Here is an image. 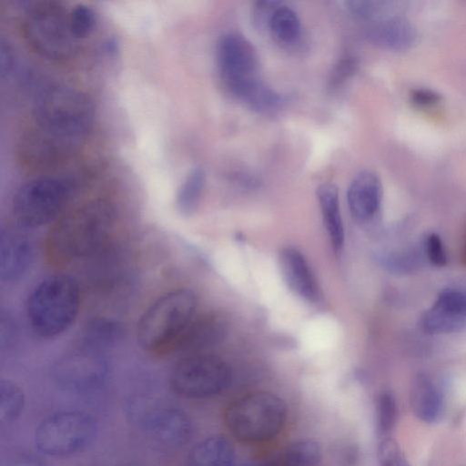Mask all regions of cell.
I'll return each mask as SVG.
<instances>
[{
	"instance_id": "1",
	"label": "cell",
	"mask_w": 466,
	"mask_h": 466,
	"mask_svg": "<svg viewBox=\"0 0 466 466\" xmlns=\"http://www.w3.org/2000/svg\"><path fill=\"white\" fill-rule=\"evenodd\" d=\"M33 123L19 144L21 159L45 167L66 159L83 144L94 123V106L81 91L48 84L35 95Z\"/></svg>"
},
{
	"instance_id": "2",
	"label": "cell",
	"mask_w": 466,
	"mask_h": 466,
	"mask_svg": "<svg viewBox=\"0 0 466 466\" xmlns=\"http://www.w3.org/2000/svg\"><path fill=\"white\" fill-rule=\"evenodd\" d=\"M115 210L106 200L88 201L62 217L46 239V255L55 266H65L96 251L113 228Z\"/></svg>"
},
{
	"instance_id": "3",
	"label": "cell",
	"mask_w": 466,
	"mask_h": 466,
	"mask_svg": "<svg viewBox=\"0 0 466 466\" xmlns=\"http://www.w3.org/2000/svg\"><path fill=\"white\" fill-rule=\"evenodd\" d=\"M196 294L177 289L159 297L141 317L137 327L140 347L152 354H168L195 317Z\"/></svg>"
},
{
	"instance_id": "4",
	"label": "cell",
	"mask_w": 466,
	"mask_h": 466,
	"mask_svg": "<svg viewBox=\"0 0 466 466\" xmlns=\"http://www.w3.org/2000/svg\"><path fill=\"white\" fill-rule=\"evenodd\" d=\"M80 292L70 276L57 274L43 279L31 292L26 305L29 324L42 338L56 337L75 322Z\"/></svg>"
},
{
	"instance_id": "5",
	"label": "cell",
	"mask_w": 466,
	"mask_h": 466,
	"mask_svg": "<svg viewBox=\"0 0 466 466\" xmlns=\"http://www.w3.org/2000/svg\"><path fill=\"white\" fill-rule=\"evenodd\" d=\"M288 417L285 401L278 395L258 391L237 399L228 407L225 422L238 441L258 443L272 440L283 430Z\"/></svg>"
},
{
	"instance_id": "6",
	"label": "cell",
	"mask_w": 466,
	"mask_h": 466,
	"mask_svg": "<svg viewBox=\"0 0 466 466\" xmlns=\"http://www.w3.org/2000/svg\"><path fill=\"white\" fill-rule=\"evenodd\" d=\"M22 27L31 48L46 59L66 60L77 50L79 41L70 27L69 10L58 2L33 3L25 12Z\"/></svg>"
},
{
	"instance_id": "7",
	"label": "cell",
	"mask_w": 466,
	"mask_h": 466,
	"mask_svg": "<svg viewBox=\"0 0 466 466\" xmlns=\"http://www.w3.org/2000/svg\"><path fill=\"white\" fill-rule=\"evenodd\" d=\"M74 191L75 184L67 177H44L25 183L13 199L17 225L32 228L49 223L62 212Z\"/></svg>"
},
{
	"instance_id": "8",
	"label": "cell",
	"mask_w": 466,
	"mask_h": 466,
	"mask_svg": "<svg viewBox=\"0 0 466 466\" xmlns=\"http://www.w3.org/2000/svg\"><path fill=\"white\" fill-rule=\"evenodd\" d=\"M231 370L219 357L198 353L184 356L173 368L169 382L178 395L207 399L223 392L230 384Z\"/></svg>"
},
{
	"instance_id": "9",
	"label": "cell",
	"mask_w": 466,
	"mask_h": 466,
	"mask_svg": "<svg viewBox=\"0 0 466 466\" xmlns=\"http://www.w3.org/2000/svg\"><path fill=\"white\" fill-rule=\"evenodd\" d=\"M96 431L95 419L83 411L64 410L44 419L35 432L36 448L49 456H67L85 449Z\"/></svg>"
},
{
	"instance_id": "10",
	"label": "cell",
	"mask_w": 466,
	"mask_h": 466,
	"mask_svg": "<svg viewBox=\"0 0 466 466\" xmlns=\"http://www.w3.org/2000/svg\"><path fill=\"white\" fill-rule=\"evenodd\" d=\"M129 416L155 442L170 449L184 446L190 439L188 416L170 404H131Z\"/></svg>"
},
{
	"instance_id": "11",
	"label": "cell",
	"mask_w": 466,
	"mask_h": 466,
	"mask_svg": "<svg viewBox=\"0 0 466 466\" xmlns=\"http://www.w3.org/2000/svg\"><path fill=\"white\" fill-rule=\"evenodd\" d=\"M218 73L227 88L238 82L258 76V56L253 45L241 34L223 35L217 45Z\"/></svg>"
},
{
	"instance_id": "12",
	"label": "cell",
	"mask_w": 466,
	"mask_h": 466,
	"mask_svg": "<svg viewBox=\"0 0 466 466\" xmlns=\"http://www.w3.org/2000/svg\"><path fill=\"white\" fill-rule=\"evenodd\" d=\"M421 329L431 335L450 334L466 327V290L446 289L422 314Z\"/></svg>"
},
{
	"instance_id": "13",
	"label": "cell",
	"mask_w": 466,
	"mask_h": 466,
	"mask_svg": "<svg viewBox=\"0 0 466 466\" xmlns=\"http://www.w3.org/2000/svg\"><path fill=\"white\" fill-rule=\"evenodd\" d=\"M106 373L105 362L90 350L67 356L55 370L58 383L75 391H87L97 388L103 382Z\"/></svg>"
},
{
	"instance_id": "14",
	"label": "cell",
	"mask_w": 466,
	"mask_h": 466,
	"mask_svg": "<svg viewBox=\"0 0 466 466\" xmlns=\"http://www.w3.org/2000/svg\"><path fill=\"white\" fill-rule=\"evenodd\" d=\"M382 199L380 177L372 171L360 172L347 190L348 207L352 218L360 223H369L378 215Z\"/></svg>"
},
{
	"instance_id": "15",
	"label": "cell",
	"mask_w": 466,
	"mask_h": 466,
	"mask_svg": "<svg viewBox=\"0 0 466 466\" xmlns=\"http://www.w3.org/2000/svg\"><path fill=\"white\" fill-rule=\"evenodd\" d=\"M227 322L218 315H205L193 319L176 341L171 352L185 356L202 351L218 344L226 336Z\"/></svg>"
},
{
	"instance_id": "16",
	"label": "cell",
	"mask_w": 466,
	"mask_h": 466,
	"mask_svg": "<svg viewBox=\"0 0 466 466\" xmlns=\"http://www.w3.org/2000/svg\"><path fill=\"white\" fill-rule=\"evenodd\" d=\"M280 272L289 289L306 301L319 299V288L304 255L294 247L283 248L279 255Z\"/></svg>"
},
{
	"instance_id": "17",
	"label": "cell",
	"mask_w": 466,
	"mask_h": 466,
	"mask_svg": "<svg viewBox=\"0 0 466 466\" xmlns=\"http://www.w3.org/2000/svg\"><path fill=\"white\" fill-rule=\"evenodd\" d=\"M33 258V243L19 229H2L0 236V278L13 281L27 269Z\"/></svg>"
},
{
	"instance_id": "18",
	"label": "cell",
	"mask_w": 466,
	"mask_h": 466,
	"mask_svg": "<svg viewBox=\"0 0 466 466\" xmlns=\"http://www.w3.org/2000/svg\"><path fill=\"white\" fill-rule=\"evenodd\" d=\"M366 35L372 44L392 51L410 49L417 37L413 25L401 16H389L372 22Z\"/></svg>"
},
{
	"instance_id": "19",
	"label": "cell",
	"mask_w": 466,
	"mask_h": 466,
	"mask_svg": "<svg viewBox=\"0 0 466 466\" xmlns=\"http://www.w3.org/2000/svg\"><path fill=\"white\" fill-rule=\"evenodd\" d=\"M249 109L262 115H272L283 108L286 98L259 76L238 82L227 88Z\"/></svg>"
},
{
	"instance_id": "20",
	"label": "cell",
	"mask_w": 466,
	"mask_h": 466,
	"mask_svg": "<svg viewBox=\"0 0 466 466\" xmlns=\"http://www.w3.org/2000/svg\"><path fill=\"white\" fill-rule=\"evenodd\" d=\"M410 402L414 416L424 423H436L443 417L445 404L442 392L424 373L417 374L412 380Z\"/></svg>"
},
{
	"instance_id": "21",
	"label": "cell",
	"mask_w": 466,
	"mask_h": 466,
	"mask_svg": "<svg viewBox=\"0 0 466 466\" xmlns=\"http://www.w3.org/2000/svg\"><path fill=\"white\" fill-rule=\"evenodd\" d=\"M317 198L334 252L339 253L344 245V227L339 208V191L331 183L321 184L317 189Z\"/></svg>"
},
{
	"instance_id": "22",
	"label": "cell",
	"mask_w": 466,
	"mask_h": 466,
	"mask_svg": "<svg viewBox=\"0 0 466 466\" xmlns=\"http://www.w3.org/2000/svg\"><path fill=\"white\" fill-rule=\"evenodd\" d=\"M235 451L231 442L222 435L207 437L190 451L187 466H232Z\"/></svg>"
},
{
	"instance_id": "23",
	"label": "cell",
	"mask_w": 466,
	"mask_h": 466,
	"mask_svg": "<svg viewBox=\"0 0 466 466\" xmlns=\"http://www.w3.org/2000/svg\"><path fill=\"white\" fill-rule=\"evenodd\" d=\"M267 27L275 40L287 46L296 45L302 34L299 15L293 9L283 4L275 9Z\"/></svg>"
},
{
	"instance_id": "24",
	"label": "cell",
	"mask_w": 466,
	"mask_h": 466,
	"mask_svg": "<svg viewBox=\"0 0 466 466\" xmlns=\"http://www.w3.org/2000/svg\"><path fill=\"white\" fill-rule=\"evenodd\" d=\"M206 181L205 171L200 167L192 169L185 177L177 195V208L183 215H191L197 209Z\"/></svg>"
},
{
	"instance_id": "25",
	"label": "cell",
	"mask_w": 466,
	"mask_h": 466,
	"mask_svg": "<svg viewBox=\"0 0 466 466\" xmlns=\"http://www.w3.org/2000/svg\"><path fill=\"white\" fill-rule=\"evenodd\" d=\"M320 462L319 443L311 439H301L287 448L279 466H319Z\"/></svg>"
},
{
	"instance_id": "26",
	"label": "cell",
	"mask_w": 466,
	"mask_h": 466,
	"mask_svg": "<svg viewBox=\"0 0 466 466\" xmlns=\"http://www.w3.org/2000/svg\"><path fill=\"white\" fill-rule=\"evenodd\" d=\"M398 416L394 395L389 390L381 391L375 404V430L378 440L392 436Z\"/></svg>"
},
{
	"instance_id": "27",
	"label": "cell",
	"mask_w": 466,
	"mask_h": 466,
	"mask_svg": "<svg viewBox=\"0 0 466 466\" xmlns=\"http://www.w3.org/2000/svg\"><path fill=\"white\" fill-rule=\"evenodd\" d=\"M418 248H405L383 252L377 256L380 265L386 270L395 274H407L416 270L421 260V254Z\"/></svg>"
},
{
	"instance_id": "28",
	"label": "cell",
	"mask_w": 466,
	"mask_h": 466,
	"mask_svg": "<svg viewBox=\"0 0 466 466\" xmlns=\"http://www.w3.org/2000/svg\"><path fill=\"white\" fill-rule=\"evenodd\" d=\"M25 406L23 390L8 380L0 381V420L12 422L22 413Z\"/></svg>"
},
{
	"instance_id": "29",
	"label": "cell",
	"mask_w": 466,
	"mask_h": 466,
	"mask_svg": "<svg viewBox=\"0 0 466 466\" xmlns=\"http://www.w3.org/2000/svg\"><path fill=\"white\" fill-rule=\"evenodd\" d=\"M96 21L95 12L87 5H77L69 10L70 27L78 41L92 33Z\"/></svg>"
},
{
	"instance_id": "30",
	"label": "cell",
	"mask_w": 466,
	"mask_h": 466,
	"mask_svg": "<svg viewBox=\"0 0 466 466\" xmlns=\"http://www.w3.org/2000/svg\"><path fill=\"white\" fill-rule=\"evenodd\" d=\"M377 458L379 466H411L392 436L378 440Z\"/></svg>"
},
{
	"instance_id": "31",
	"label": "cell",
	"mask_w": 466,
	"mask_h": 466,
	"mask_svg": "<svg viewBox=\"0 0 466 466\" xmlns=\"http://www.w3.org/2000/svg\"><path fill=\"white\" fill-rule=\"evenodd\" d=\"M119 329L114 322L99 319L91 323L86 330L85 340L89 346H98L114 339Z\"/></svg>"
},
{
	"instance_id": "32",
	"label": "cell",
	"mask_w": 466,
	"mask_h": 466,
	"mask_svg": "<svg viewBox=\"0 0 466 466\" xmlns=\"http://www.w3.org/2000/svg\"><path fill=\"white\" fill-rule=\"evenodd\" d=\"M422 249L424 257L433 266L443 267L447 264V255L438 234H429L424 239Z\"/></svg>"
},
{
	"instance_id": "33",
	"label": "cell",
	"mask_w": 466,
	"mask_h": 466,
	"mask_svg": "<svg viewBox=\"0 0 466 466\" xmlns=\"http://www.w3.org/2000/svg\"><path fill=\"white\" fill-rule=\"evenodd\" d=\"M358 66L357 59L351 56L342 57L335 66L329 78L330 88H338L347 81L356 71Z\"/></svg>"
},
{
	"instance_id": "34",
	"label": "cell",
	"mask_w": 466,
	"mask_h": 466,
	"mask_svg": "<svg viewBox=\"0 0 466 466\" xmlns=\"http://www.w3.org/2000/svg\"><path fill=\"white\" fill-rule=\"evenodd\" d=\"M350 12L362 20H370L378 16L383 9L382 2L369 0H351L347 2Z\"/></svg>"
},
{
	"instance_id": "35",
	"label": "cell",
	"mask_w": 466,
	"mask_h": 466,
	"mask_svg": "<svg viewBox=\"0 0 466 466\" xmlns=\"http://www.w3.org/2000/svg\"><path fill=\"white\" fill-rule=\"evenodd\" d=\"M281 3L274 0H262L256 3L253 9V20L259 27H265Z\"/></svg>"
},
{
	"instance_id": "36",
	"label": "cell",
	"mask_w": 466,
	"mask_h": 466,
	"mask_svg": "<svg viewBox=\"0 0 466 466\" xmlns=\"http://www.w3.org/2000/svg\"><path fill=\"white\" fill-rule=\"evenodd\" d=\"M442 99L441 94L429 88H415L410 92L411 102L420 107H428L440 103Z\"/></svg>"
},
{
	"instance_id": "37",
	"label": "cell",
	"mask_w": 466,
	"mask_h": 466,
	"mask_svg": "<svg viewBox=\"0 0 466 466\" xmlns=\"http://www.w3.org/2000/svg\"><path fill=\"white\" fill-rule=\"evenodd\" d=\"M15 56L10 45L4 40L0 45V72L1 76H8L14 69Z\"/></svg>"
},
{
	"instance_id": "38",
	"label": "cell",
	"mask_w": 466,
	"mask_h": 466,
	"mask_svg": "<svg viewBox=\"0 0 466 466\" xmlns=\"http://www.w3.org/2000/svg\"><path fill=\"white\" fill-rule=\"evenodd\" d=\"M7 466H45V464L38 457L24 453L12 459Z\"/></svg>"
},
{
	"instance_id": "39",
	"label": "cell",
	"mask_w": 466,
	"mask_h": 466,
	"mask_svg": "<svg viewBox=\"0 0 466 466\" xmlns=\"http://www.w3.org/2000/svg\"><path fill=\"white\" fill-rule=\"evenodd\" d=\"M245 466H279L276 462L270 460H258L251 461Z\"/></svg>"
},
{
	"instance_id": "40",
	"label": "cell",
	"mask_w": 466,
	"mask_h": 466,
	"mask_svg": "<svg viewBox=\"0 0 466 466\" xmlns=\"http://www.w3.org/2000/svg\"><path fill=\"white\" fill-rule=\"evenodd\" d=\"M463 259L466 262V235H465L464 247H463Z\"/></svg>"
}]
</instances>
